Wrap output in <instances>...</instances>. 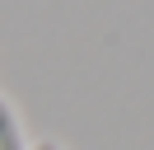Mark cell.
I'll return each mask as SVG.
<instances>
[{
    "label": "cell",
    "mask_w": 154,
    "mask_h": 150,
    "mask_svg": "<svg viewBox=\"0 0 154 150\" xmlns=\"http://www.w3.org/2000/svg\"><path fill=\"white\" fill-rule=\"evenodd\" d=\"M28 145L33 141H28V127H23L19 108L0 94V150H28Z\"/></svg>",
    "instance_id": "1"
},
{
    "label": "cell",
    "mask_w": 154,
    "mask_h": 150,
    "mask_svg": "<svg viewBox=\"0 0 154 150\" xmlns=\"http://www.w3.org/2000/svg\"><path fill=\"white\" fill-rule=\"evenodd\" d=\"M28 150H66V145H61V141H51V136H42V141H33Z\"/></svg>",
    "instance_id": "2"
}]
</instances>
